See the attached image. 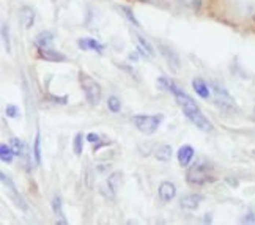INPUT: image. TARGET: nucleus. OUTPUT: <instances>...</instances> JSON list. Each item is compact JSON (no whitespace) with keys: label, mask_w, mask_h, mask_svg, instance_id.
<instances>
[{"label":"nucleus","mask_w":255,"mask_h":225,"mask_svg":"<svg viewBox=\"0 0 255 225\" xmlns=\"http://www.w3.org/2000/svg\"><path fill=\"white\" fill-rule=\"evenodd\" d=\"M173 95H175L176 103H178V106L181 107L183 113L186 115V118H188L192 124H195L202 131H211L213 129V124L210 123V120L203 115V112L200 111V107L195 104V101L189 95H186L180 89L176 90Z\"/></svg>","instance_id":"obj_1"},{"label":"nucleus","mask_w":255,"mask_h":225,"mask_svg":"<svg viewBox=\"0 0 255 225\" xmlns=\"http://www.w3.org/2000/svg\"><path fill=\"white\" fill-rule=\"evenodd\" d=\"M186 180L191 186L197 188V186H203L210 181H213V175H211V165L208 162L199 161L188 169V175H186Z\"/></svg>","instance_id":"obj_2"},{"label":"nucleus","mask_w":255,"mask_h":225,"mask_svg":"<svg viewBox=\"0 0 255 225\" xmlns=\"http://www.w3.org/2000/svg\"><path fill=\"white\" fill-rule=\"evenodd\" d=\"M210 90H211V95H213V100L216 103V106L219 107L221 111L227 112V113H232V112H237L238 107H237V103L232 98V95L222 89L221 85L218 84H210Z\"/></svg>","instance_id":"obj_3"},{"label":"nucleus","mask_w":255,"mask_h":225,"mask_svg":"<svg viewBox=\"0 0 255 225\" xmlns=\"http://www.w3.org/2000/svg\"><path fill=\"white\" fill-rule=\"evenodd\" d=\"M79 81H81V85H82V90H84L87 101L92 106L100 104L101 96H103V90H101L100 84H98L96 81H93L92 77L85 73H79Z\"/></svg>","instance_id":"obj_4"},{"label":"nucleus","mask_w":255,"mask_h":225,"mask_svg":"<svg viewBox=\"0 0 255 225\" xmlns=\"http://www.w3.org/2000/svg\"><path fill=\"white\" fill-rule=\"evenodd\" d=\"M162 121V115H134L132 123L142 134L151 135L158 131Z\"/></svg>","instance_id":"obj_5"},{"label":"nucleus","mask_w":255,"mask_h":225,"mask_svg":"<svg viewBox=\"0 0 255 225\" xmlns=\"http://www.w3.org/2000/svg\"><path fill=\"white\" fill-rule=\"evenodd\" d=\"M2 177V183L6 186V192H8V195H9V199H11L14 203H16V207L17 208H21V210H27V205H25V202H24V199L19 195V192H17V189H16V186H14V183L9 180V178H6V175L5 173H2L0 175Z\"/></svg>","instance_id":"obj_6"},{"label":"nucleus","mask_w":255,"mask_h":225,"mask_svg":"<svg viewBox=\"0 0 255 225\" xmlns=\"http://www.w3.org/2000/svg\"><path fill=\"white\" fill-rule=\"evenodd\" d=\"M38 55L40 58L46 62H65L66 60V55H63L62 52L55 51L52 47H38Z\"/></svg>","instance_id":"obj_7"},{"label":"nucleus","mask_w":255,"mask_h":225,"mask_svg":"<svg viewBox=\"0 0 255 225\" xmlns=\"http://www.w3.org/2000/svg\"><path fill=\"white\" fill-rule=\"evenodd\" d=\"M194 148L191 145H183L181 148L178 150V153H176V158H178V162L180 165H183V167H188V165L191 164L192 158H194Z\"/></svg>","instance_id":"obj_8"},{"label":"nucleus","mask_w":255,"mask_h":225,"mask_svg":"<svg viewBox=\"0 0 255 225\" xmlns=\"http://www.w3.org/2000/svg\"><path fill=\"white\" fill-rule=\"evenodd\" d=\"M77 46L84 49V51H96L98 54H101L104 51V46L100 41L93 40V38H81V40L77 41Z\"/></svg>","instance_id":"obj_9"},{"label":"nucleus","mask_w":255,"mask_h":225,"mask_svg":"<svg viewBox=\"0 0 255 225\" xmlns=\"http://www.w3.org/2000/svg\"><path fill=\"white\" fill-rule=\"evenodd\" d=\"M175 194H176V189H175V186L169 181H164L159 184V197L164 203H167L170 200H173L175 197Z\"/></svg>","instance_id":"obj_10"},{"label":"nucleus","mask_w":255,"mask_h":225,"mask_svg":"<svg viewBox=\"0 0 255 225\" xmlns=\"http://www.w3.org/2000/svg\"><path fill=\"white\" fill-rule=\"evenodd\" d=\"M202 200H203V195H200V194L184 195V197L181 199V207L186 210H197Z\"/></svg>","instance_id":"obj_11"},{"label":"nucleus","mask_w":255,"mask_h":225,"mask_svg":"<svg viewBox=\"0 0 255 225\" xmlns=\"http://www.w3.org/2000/svg\"><path fill=\"white\" fill-rule=\"evenodd\" d=\"M192 87H194L195 93H197L200 98H203V100H207V98H210V95H211L210 87L207 85V82H205L203 79H200V77H197V79H194V81H192Z\"/></svg>","instance_id":"obj_12"},{"label":"nucleus","mask_w":255,"mask_h":225,"mask_svg":"<svg viewBox=\"0 0 255 225\" xmlns=\"http://www.w3.org/2000/svg\"><path fill=\"white\" fill-rule=\"evenodd\" d=\"M21 22L25 28H30L35 24V11L30 6L21 8Z\"/></svg>","instance_id":"obj_13"},{"label":"nucleus","mask_w":255,"mask_h":225,"mask_svg":"<svg viewBox=\"0 0 255 225\" xmlns=\"http://www.w3.org/2000/svg\"><path fill=\"white\" fill-rule=\"evenodd\" d=\"M52 211H54L55 218H57V224L65 225L66 219H65V214H63V210H62V199L58 197V195H55V197L52 199Z\"/></svg>","instance_id":"obj_14"},{"label":"nucleus","mask_w":255,"mask_h":225,"mask_svg":"<svg viewBox=\"0 0 255 225\" xmlns=\"http://www.w3.org/2000/svg\"><path fill=\"white\" fill-rule=\"evenodd\" d=\"M52 41H54V33L52 32H41L35 38V44L36 47H52Z\"/></svg>","instance_id":"obj_15"},{"label":"nucleus","mask_w":255,"mask_h":225,"mask_svg":"<svg viewBox=\"0 0 255 225\" xmlns=\"http://www.w3.org/2000/svg\"><path fill=\"white\" fill-rule=\"evenodd\" d=\"M154 158L158 159V161H161V162L170 161V158H172V146H169V145H161L159 148H156Z\"/></svg>","instance_id":"obj_16"},{"label":"nucleus","mask_w":255,"mask_h":225,"mask_svg":"<svg viewBox=\"0 0 255 225\" xmlns=\"http://www.w3.org/2000/svg\"><path fill=\"white\" fill-rule=\"evenodd\" d=\"M120 184H122V173L120 172H114L109 180H107V188H109V191L112 192V195L119 191L120 188Z\"/></svg>","instance_id":"obj_17"},{"label":"nucleus","mask_w":255,"mask_h":225,"mask_svg":"<svg viewBox=\"0 0 255 225\" xmlns=\"http://www.w3.org/2000/svg\"><path fill=\"white\" fill-rule=\"evenodd\" d=\"M13 156H16L14 154V151H13V148L11 146H8V145H2L0 146V158H2V162H5V164H9L13 161Z\"/></svg>","instance_id":"obj_18"},{"label":"nucleus","mask_w":255,"mask_h":225,"mask_svg":"<svg viewBox=\"0 0 255 225\" xmlns=\"http://www.w3.org/2000/svg\"><path fill=\"white\" fill-rule=\"evenodd\" d=\"M33 158H35L36 164H41V135H40V131L36 132V137H35V143H33Z\"/></svg>","instance_id":"obj_19"},{"label":"nucleus","mask_w":255,"mask_h":225,"mask_svg":"<svg viewBox=\"0 0 255 225\" xmlns=\"http://www.w3.org/2000/svg\"><path fill=\"white\" fill-rule=\"evenodd\" d=\"M159 51H162L161 54H162L164 57H167V60H169L170 65L173 63L175 66H178V63H180V62H178V57H176V55L173 54V51H170V49H169L167 46L161 44V46H159Z\"/></svg>","instance_id":"obj_20"},{"label":"nucleus","mask_w":255,"mask_h":225,"mask_svg":"<svg viewBox=\"0 0 255 225\" xmlns=\"http://www.w3.org/2000/svg\"><path fill=\"white\" fill-rule=\"evenodd\" d=\"M158 85L161 87L162 90H167L170 93H175L176 90H178V87H176L172 81H169L167 77H159V79H158Z\"/></svg>","instance_id":"obj_21"},{"label":"nucleus","mask_w":255,"mask_h":225,"mask_svg":"<svg viewBox=\"0 0 255 225\" xmlns=\"http://www.w3.org/2000/svg\"><path fill=\"white\" fill-rule=\"evenodd\" d=\"M107 107H109V111L114 112V113H119L120 109H122V103L117 96H111L109 100H107Z\"/></svg>","instance_id":"obj_22"},{"label":"nucleus","mask_w":255,"mask_h":225,"mask_svg":"<svg viewBox=\"0 0 255 225\" xmlns=\"http://www.w3.org/2000/svg\"><path fill=\"white\" fill-rule=\"evenodd\" d=\"M120 8V11L123 13V16L128 19V21H129L132 25H135V27H140V24H139V21H137V19H135V16L132 14V11H131V9L129 8H128V6H119Z\"/></svg>","instance_id":"obj_23"},{"label":"nucleus","mask_w":255,"mask_h":225,"mask_svg":"<svg viewBox=\"0 0 255 225\" xmlns=\"http://www.w3.org/2000/svg\"><path fill=\"white\" fill-rule=\"evenodd\" d=\"M9 146L13 148V151H14L16 156H22L24 154V145H22L21 140L16 139V137H13V139L9 140Z\"/></svg>","instance_id":"obj_24"},{"label":"nucleus","mask_w":255,"mask_h":225,"mask_svg":"<svg viewBox=\"0 0 255 225\" xmlns=\"http://www.w3.org/2000/svg\"><path fill=\"white\" fill-rule=\"evenodd\" d=\"M82 143H84V135L82 134H76V137H74V153L76 154L82 153Z\"/></svg>","instance_id":"obj_25"},{"label":"nucleus","mask_w":255,"mask_h":225,"mask_svg":"<svg viewBox=\"0 0 255 225\" xmlns=\"http://www.w3.org/2000/svg\"><path fill=\"white\" fill-rule=\"evenodd\" d=\"M2 36H3V43H5V47H6V52L9 54V51H11V46H9V35H8V25L6 24L2 25Z\"/></svg>","instance_id":"obj_26"},{"label":"nucleus","mask_w":255,"mask_h":225,"mask_svg":"<svg viewBox=\"0 0 255 225\" xmlns=\"http://www.w3.org/2000/svg\"><path fill=\"white\" fill-rule=\"evenodd\" d=\"M137 41H139V43L142 44L143 51H146V52H148V55H154V52H153V47L150 46V43H148V41H146V40H143L142 36H137Z\"/></svg>","instance_id":"obj_27"},{"label":"nucleus","mask_w":255,"mask_h":225,"mask_svg":"<svg viewBox=\"0 0 255 225\" xmlns=\"http://www.w3.org/2000/svg\"><path fill=\"white\" fill-rule=\"evenodd\" d=\"M6 115L9 116V118H17V115H19V109L16 106H6Z\"/></svg>","instance_id":"obj_28"},{"label":"nucleus","mask_w":255,"mask_h":225,"mask_svg":"<svg viewBox=\"0 0 255 225\" xmlns=\"http://www.w3.org/2000/svg\"><path fill=\"white\" fill-rule=\"evenodd\" d=\"M241 222H243V224H254V222H255V214H254L252 211H249V213L246 214V218H243V219H241Z\"/></svg>","instance_id":"obj_29"},{"label":"nucleus","mask_w":255,"mask_h":225,"mask_svg":"<svg viewBox=\"0 0 255 225\" xmlns=\"http://www.w3.org/2000/svg\"><path fill=\"white\" fill-rule=\"evenodd\" d=\"M87 140L88 142H92V143H98V142H100V135H98V134H88L87 135Z\"/></svg>","instance_id":"obj_30"},{"label":"nucleus","mask_w":255,"mask_h":225,"mask_svg":"<svg viewBox=\"0 0 255 225\" xmlns=\"http://www.w3.org/2000/svg\"><path fill=\"white\" fill-rule=\"evenodd\" d=\"M254 21H255V14H254Z\"/></svg>","instance_id":"obj_31"}]
</instances>
